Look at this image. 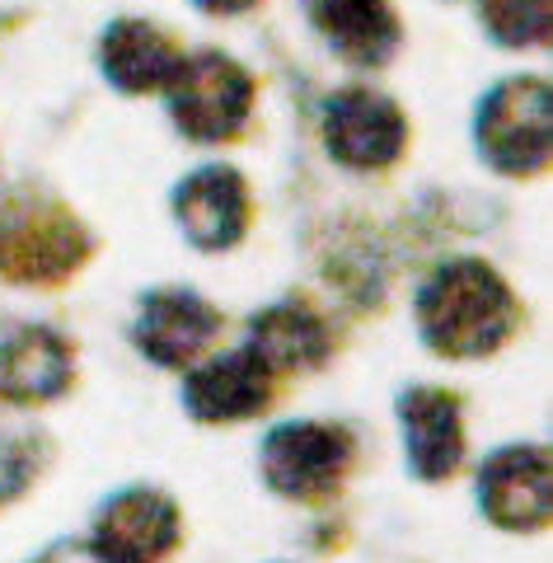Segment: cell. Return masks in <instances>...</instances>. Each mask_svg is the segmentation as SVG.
Masks as SVG:
<instances>
[{
    "mask_svg": "<svg viewBox=\"0 0 553 563\" xmlns=\"http://www.w3.org/2000/svg\"><path fill=\"white\" fill-rule=\"evenodd\" d=\"M319 136L324 151L343 169L356 174H376L389 169L408 146V122L399 113V103L376 90H343L324 103L319 118Z\"/></svg>",
    "mask_w": 553,
    "mask_h": 563,
    "instance_id": "8",
    "label": "cell"
},
{
    "mask_svg": "<svg viewBox=\"0 0 553 563\" xmlns=\"http://www.w3.org/2000/svg\"><path fill=\"white\" fill-rule=\"evenodd\" d=\"M47 465V432L29 422H10L0 409V507L20 503Z\"/></svg>",
    "mask_w": 553,
    "mask_h": 563,
    "instance_id": "17",
    "label": "cell"
},
{
    "mask_svg": "<svg viewBox=\"0 0 553 563\" xmlns=\"http://www.w3.org/2000/svg\"><path fill=\"white\" fill-rule=\"evenodd\" d=\"M356 465V437L343 422L291 418L277 422L258 446L263 484L287 503H319L347 484Z\"/></svg>",
    "mask_w": 553,
    "mask_h": 563,
    "instance_id": "2",
    "label": "cell"
},
{
    "mask_svg": "<svg viewBox=\"0 0 553 563\" xmlns=\"http://www.w3.org/2000/svg\"><path fill=\"white\" fill-rule=\"evenodd\" d=\"M488 33L502 47H540L549 43L553 0H478Z\"/></svg>",
    "mask_w": 553,
    "mask_h": 563,
    "instance_id": "18",
    "label": "cell"
},
{
    "mask_svg": "<svg viewBox=\"0 0 553 563\" xmlns=\"http://www.w3.org/2000/svg\"><path fill=\"white\" fill-rule=\"evenodd\" d=\"M516 324L521 306L484 258H445L418 291V333L436 357L484 362L511 339Z\"/></svg>",
    "mask_w": 553,
    "mask_h": 563,
    "instance_id": "1",
    "label": "cell"
},
{
    "mask_svg": "<svg viewBox=\"0 0 553 563\" xmlns=\"http://www.w3.org/2000/svg\"><path fill=\"white\" fill-rule=\"evenodd\" d=\"M89 258V231L66 207L43 198L0 202V277L57 287Z\"/></svg>",
    "mask_w": 553,
    "mask_h": 563,
    "instance_id": "3",
    "label": "cell"
},
{
    "mask_svg": "<svg viewBox=\"0 0 553 563\" xmlns=\"http://www.w3.org/2000/svg\"><path fill=\"white\" fill-rule=\"evenodd\" d=\"M202 10H211V14H240V10H248L254 0H198Z\"/></svg>",
    "mask_w": 553,
    "mask_h": 563,
    "instance_id": "20",
    "label": "cell"
},
{
    "mask_svg": "<svg viewBox=\"0 0 553 563\" xmlns=\"http://www.w3.org/2000/svg\"><path fill=\"white\" fill-rule=\"evenodd\" d=\"M310 20L352 66H385L399 47V20L389 0H310Z\"/></svg>",
    "mask_w": 553,
    "mask_h": 563,
    "instance_id": "15",
    "label": "cell"
},
{
    "mask_svg": "<svg viewBox=\"0 0 553 563\" xmlns=\"http://www.w3.org/2000/svg\"><path fill=\"white\" fill-rule=\"evenodd\" d=\"M217 333H221L217 306H207L198 291H184V287L146 291L136 306V320H132L136 352L155 366H169V372L198 362Z\"/></svg>",
    "mask_w": 553,
    "mask_h": 563,
    "instance_id": "9",
    "label": "cell"
},
{
    "mask_svg": "<svg viewBox=\"0 0 553 563\" xmlns=\"http://www.w3.org/2000/svg\"><path fill=\"white\" fill-rule=\"evenodd\" d=\"M76 385V352L47 324H24L0 343V399L33 409Z\"/></svg>",
    "mask_w": 553,
    "mask_h": 563,
    "instance_id": "13",
    "label": "cell"
},
{
    "mask_svg": "<svg viewBox=\"0 0 553 563\" xmlns=\"http://www.w3.org/2000/svg\"><path fill=\"white\" fill-rule=\"evenodd\" d=\"M169 118L188 141H230L244 132L254 109V80L225 52H192L178 57L169 80Z\"/></svg>",
    "mask_w": 553,
    "mask_h": 563,
    "instance_id": "5",
    "label": "cell"
},
{
    "mask_svg": "<svg viewBox=\"0 0 553 563\" xmlns=\"http://www.w3.org/2000/svg\"><path fill=\"white\" fill-rule=\"evenodd\" d=\"M244 347L254 352L273 376H281V372H314V366H324L333 352V339H329V324L319 320L310 306L277 301L248 320Z\"/></svg>",
    "mask_w": 553,
    "mask_h": 563,
    "instance_id": "14",
    "label": "cell"
},
{
    "mask_svg": "<svg viewBox=\"0 0 553 563\" xmlns=\"http://www.w3.org/2000/svg\"><path fill=\"white\" fill-rule=\"evenodd\" d=\"M29 563H99V554L89 550V540L80 536H62V540H52L47 550H38Z\"/></svg>",
    "mask_w": 553,
    "mask_h": 563,
    "instance_id": "19",
    "label": "cell"
},
{
    "mask_svg": "<svg viewBox=\"0 0 553 563\" xmlns=\"http://www.w3.org/2000/svg\"><path fill=\"white\" fill-rule=\"evenodd\" d=\"M85 540L99 563H165L184 540V512L165 488L128 484L95 507Z\"/></svg>",
    "mask_w": 553,
    "mask_h": 563,
    "instance_id": "6",
    "label": "cell"
},
{
    "mask_svg": "<svg viewBox=\"0 0 553 563\" xmlns=\"http://www.w3.org/2000/svg\"><path fill=\"white\" fill-rule=\"evenodd\" d=\"M478 155L507 179H530V174L549 169V146H553V103L549 85L534 76H511L493 85L488 99L478 103L474 118Z\"/></svg>",
    "mask_w": 553,
    "mask_h": 563,
    "instance_id": "4",
    "label": "cell"
},
{
    "mask_svg": "<svg viewBox=\"0 0 553 563\" xmlns=\"http://www.w3.org/2000/svg\"><path fill=\"white\" fill-rule=\"evenodd\" d=\"M474 498L488 526L511 536L544 531L553 517V461L544 442L497 446L474 474Z\"/></svg>",
    "mask_w": 553,
    "mask_h": 563,
    "instance_id": "7",
    "label": "cell"
},
{
    "mask_svg": "<svg viewBox=\"0 0 553 563\" xmlns=\"http://www.w3.org/2000/svg\"><path fill=\"white\" fill-rule=\"evenodd\" d=\"M408 470L422 484H445L465 465V404L441 385H408L395 404Z\"/></svg>",
    "mask_w": 553,
    "mask_h": 563,
    "instance_id": "10",
    "label": "cell"
},
{
    "mask_svg": "<svg viewBox=\"0 0 553 563\" xmlns=\"http://www.w3.org/2000/svg\"><path fill=\"white\" fill-rule=\"evenodd\" d=\"M277 376L248 347L221 352L202 366H192L184 380V409L192 422H244L273 409Z\"/></svg>",
    "mask_w": 553,
    "mask_h": 563,
    "instance_id": "11",
    "label": "cell"
},
{
    "mask_svg": "<svg viewBox=\"0 0 553 563\" xmlns=\"http://www.w3.org/2000/svg\"><path fill=\"white\" fill-rule=\"evenodd\" d=\"M99 62H103V76H109L118 90L151 95V90H165L178 52L169 47V38L155 24H146V20H118L109 33H103Z\"/></svg>",
    "mask_w": 553,
    "mask_h": 563,
    "instance_id": "16",
    "label": "cell"
},
{
    "mask_svg": "<svg viewBox=\"0 0 553 563\" xmlns=\"http://www.w3.org/2000/svg\"><path fill=\"white\" fill-rule=\"evenodd\" d=\"M174 221L202 254L235 250L248 231V188L240 179V169L230 165L192 169L174 188Z\"/></svg>",
    "mask_w": 553,
    "mask_h": 563,
    "instance_id": "12",
    "label": "cell"
}]
</instances>
